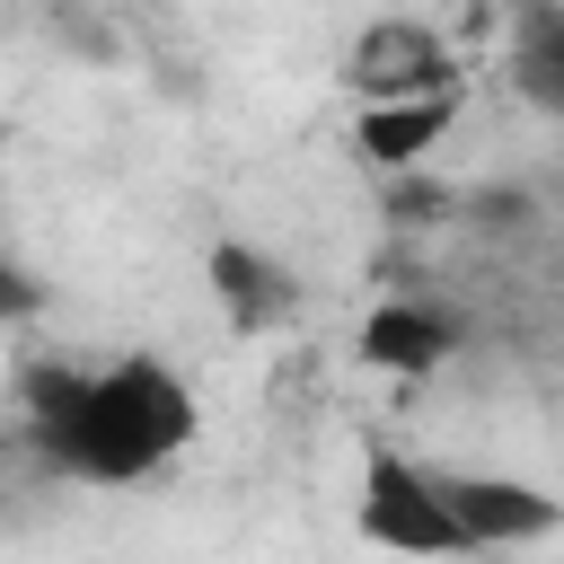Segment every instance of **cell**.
Instances as JSON below:
<instances>
[{"label":"cell","instance_id":"7","mask_svg":"<svg viewBox=\"0 0 564 564\" xmlns=\"http://www.w3.org/2000/svg\"><path fill=\"white\" fill-rule=\"evenodd\" d=\"M212 300L229 308L238 335H264L291 317V273L273 256H256L247 238H212Z\"/></svg>","mask_w":564,"mask_h":564},{"label":"cell","instance_id":"6","mask_svg":"<svg viewBox=\"0 0 564 564\" xmlns=\"http://www.w3.org/2000/svg\"><path fill=\"white\" fill-rule=\"evenodd\" d=\"M449 123H458V88H441V97H397V106H361V115H352V150H361L370 167H423V159L449 141Z\"/></svg>","mask_w":564,"mask_h":564},{"label":"cell","instance_id":"1","mask_svg":"<svg viewBox=\"0 0 564 564\" xmlns=\"http://www.w3.org/2000/svg\"><path fill=\"white\" fill-rule=\"evenodd\" d=\"M194 423V388L150 352H123L106 370H26V432L53 449V467L88 485H132L167 467Z\"/></svg>","mask_w":564,"mask_h":564},{"label":"cell","instance_id":"2","mask_svg":"<svg viewBox=\"0 0 564 564\" xmlns=\"http://www.w3.org/2000/svg\"><path fill=\"white\" fill-rule=\"evenodd\" d=\"M352 538L361 546H388V555H423V564L432 555H476L467 529H458V511H449V494H441V467H423V458H405L388 441L361 449Z\"/></svg>","mask_w":564,"mask_h":564},{"label":"cell","instance_id":"3","mask_svg":"<svg viewBox=\"0 0 564 564\" xmlns=\"http://www.w3.org/2000/svg\"><path fill=\"white\" fill-rule=\"evenodd\" d=\"M344 88L361 106H397V97H441L458 88V53L423 26V18H370L344 53Z\"/></svg>","mask_w":564,"mask_h":564},{"label":"cell","instance_id":"5","mask_svg":"<svg viewBox=\"0 0 564 564\" xmlns=\"http://www.w3.org/2000/svg\"><path fill=\"white\" fill-rule=\"evenodd\" d=\"M352 352H361L370 370H388V379H432V370L458 352V326H449L441 308H423V300H379V308L361 317Z\"/></svg>","mask_w":564,"mask_h":564},{"label":"cell","instance_id":"4","mask_svg":"<svg viewBox=\"0 0 564 564\" xmlns=\"http://www.w3.org/2000/svg\"><path fill=\"white\" fill-rule=\"evenodd\" d=\"M441 494H449L467 546H529V538L564 529V494H538L520 476H449L441 467Z\"/></svg>","mask_w":564,"mask_h":564},{"label":"cell","instance_id":"8","mask_svg":"<svg viewBox=\"0 0 564 564\" xmlns=\"http://www.w3.org/2000/svg\"><path fill=\"white\" fill-rule=\"evenodd\" d=\"M511 79H520L529 106L564 115V9L555 0H529L520 9V26H511Z\"/></svg>","mask_w":564,"mask_h":564}]
</instances>
